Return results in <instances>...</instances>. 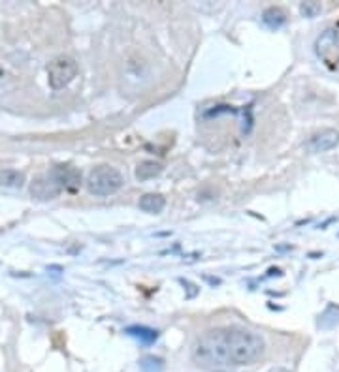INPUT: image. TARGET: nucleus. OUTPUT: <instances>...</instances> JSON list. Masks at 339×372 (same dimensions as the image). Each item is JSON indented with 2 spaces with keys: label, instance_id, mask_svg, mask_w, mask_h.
<instances>
[{
  "label": "nucleus",
  "instance_id": "nucleus-15",
  "mask_svg": "<svg viewBox=\"0 0 339 372\" xmlns=\"http://www.w3.org/2000/svg\"><path fill=\"white\" fill-rule=\"evenodd\" d=\"M300 14L308 19H313L323 14V4L320 2H315V0H309V2H302L300 4Z\"/></svg>",
  "mask_w": 339,
  "mask_h": 372
},
{
  "label": "nucleus",
  "instance_id": "nucleus-14",
  "mask_svg": "<svg viewBox=\"0 0 339 372\" xmlns=\"http://www.w3.org/2000/svg\"><path fill=\"white\" fill-rule=\"evenodd\" d=\"M140 368H142V372H162L165 371V361L160 357L147 356L140 361Z\"/></svg>",
  "mask_w": 339,
  "mask_h": 372
},
{
  "label": "nucleus",
  "instance_id": "nucleus-4",
  "mask_svg": "<svg viewBox=\"0 0 339 372\" xmlns=\"http://www.w3.org/2000/svg\"><path fill=\"white\" fill-rule=\"evenodd\" d=\"M313 48L318 60L328 70L339 74V21L320 32Z\"/></svg>",
  "mask_w": 339,
  "mask_h": 372
},
{
  "label": "nucleus",
  "instance_id": "nucleus-3",
  "mask_svg": "<svg viewBox=\"0 0 339 372\" xmlns=\"http://www.w3.org/2000/svg\"><path fill=\"white\" fill-rule=\"evenodd\" d=\"M125 179H122L121 171L115 169L113 166L102 164L96 166L95 169H90V174L87 175L85 186L89 190V194L96 196V198H106L122 188Z\"/></svg>",
  "mask_w": 339,
  "mask_h": 372
},
{
  "label": "nucleus",
  "instance_id": "nucleus-10",
  "mask_svg": "<svg viewBox=\"0 0 339 372\" xmlns=\"http://www.w3.org/2000/svg\"><path fill=\"white\" fill-rule=\"evenodd\" d=\"M262 21H264V25L270 26V28H279V26H283L288 21V16H286V11L283 8H279V6H271V8L264 10V14H262Z\"/></svg>",
  "mask_w": 339,
  "mask_h": 372
},
{
  "label": "nucleus",
  "instance_id": "nucleus-5",
  "mask_svg": "<svg viewBox=\"0 0 339 372\" xmlns=\"http://www.w3.org/2000/svg\"><path fill=\"white\" fill-rule=\"evenodd\" d=\"M48 83L53 90H61L68 87L78 75V63L72 57L61 55L48 64Z\"/></svg>",
  "mask_w": 339,
  "mask_h": 372
},
{
  "label": "nucleus",
  "instance_id": "nucleus-11",
  "mask_svg": "<svg viewBox=\"0 0 339 372\" xmlns=\"http://www.w3.org/2000/svg\"><path fill=\"white\" fill-rule=\"evenodd\" d=\"M160 174H162V166L159 162H155V160H143L136 168V179L138 181H149V179L159 177Z\"/></svg>",
  "mask_w": 339,
  "mask_h": 372
},
{
  "label": "nucleus",
  "instance_id": "nucleus-16",
  "mask_svg": "<svg viewBox=\"0 0 339 372\" xmlns=\"http://www.w3.org/2000/svg\"><path fill=\"white\" fill-rule=\"evenodd\" d=\"M268 372H291V371H286V368H283V367H273V368H270Z\"/></svg>",
  "mask_w": 339,
  "mask_h": 372
},
{
  "label": "nucleus",
  "instance_id": "nucleus-13",
  "mask_svg": "<svg viewBox=\"0 0 339 372\" xmlns=\"http://www.w3.org/2000/svg\"><path fill=\"white\" fill-rule=\"evenodd\" d=\"M338 325H339V307L330 304L328 309L323 312V316H320L318 327H320V329H334V327H338Z\"/></svg>",
  "mask_w": 339,
  "mask_h": 372
},
{
  "label": "nucleus",
  "instance_id": "nucleus-12",
  "mask_svg": "<svg viewBox=\"0 0 339 372\" xmlns=\"http://www.w3.org/2000/svg\"><path fill=\"white\" fill-rule=\"evenodd\" d=\"M127 333L134 339H138L143 344H151L159 339V333L155 329H149V327H142V325H134V327H128Z\"/></svg>",
  "mask_w": 339,
  "mask_h": 372
},
{
  "label": "nucleus",
  "instance_id": "nucleus-9",
  "mask_svg": "<svg viewBox=\"0 0 339 372\" xmlns=\"http://www.w3.org/2000/svg\"><path fill=\"white\" fill-rule=\"evenodd\" d=\"M23 184H25V174L19 171V169H0V186H4V188H21Z\"/></svg>",
  "mask_w": 339,
  "mask_h": 372
},
{
  "label": "nucleus",
  "instance_id": "nucleus-1",
  "mask_svg": "<svg viewBox=\"0 0 339 372\" xmlns=\"http://www.w3.org/2000/svg\"><path fill=\"white\" fill-rule=\"evenodd\" d=\"M192 361L194 365L209 372H230L232 363L228 356L226 346V327L206 331L204 335L198 336L197 342L192 344Z\"/></svg>",
  "mask_w": 339,
  "mask_h": 372
},
{
  "label": "nucleus",
  "instance_id": "nucleus-8",
  "mask_svg": "<svg viewBox=\"0 0 339 372\" xmlns=\"http://www.w3.org/2000/svg\"><path fill=\"white\" fill-rule=\"evenodd\" d=\"M166 207V198L162 194H145L140 198V209L149 215H159Z\"/></svg>",
  "mask_w": 339,
  "mask_h": 372
},
{
  "label": "nucleus",
  "instance_id": "nucleus-6",
  "mask_svg": "<svg viewBox=\"0 0 339 372\" xmlns=\"http://www.w3.org/2000/svg\"><path fill=\"white\" fill-rule=\"evenodd\" d=\"M63 192H64L63 184H61V181L57 179V175L53 174V169L48 171V174L38 175V177L31 183L32 198L42 199V201L58 198Z\"/></svg>",
  "mask_w": 339,
  "mask_h": 372
},
{
  "label": "nucleus",
  "instance_id": "nucleus-7",
  "mask_svg": "<svg viewBox=\"0 0 339 372\" xmlns=\"http://www.w3.org/2000/svg\"><path fill=\"white\" fill-rule=\"evenodd\" d=\"M339 145V132L334 128H324L309 137L308 151L309 152H328Z\"/></svg>",
  "mask_w": 339,
  "mask_h": 372
},
{
  "label": "nucleus",
  "instance_id": "nucleus-2",
  "mask_svg": "<svg viewBox=\"0 0 339 372\" xmlns=\"http://www.w3.org/2000/svg\"><path fill=\"white\" fill-rule=\"evenodd\" d=\"M226 346L232 367H244L259 361L266 344L262 336L245 327H226Z\"/></svg>",
  "mask_w": 339,
  "mask_h": 372
}]
</instances>
